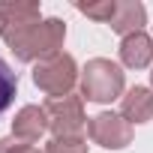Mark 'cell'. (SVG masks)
Segmentation results:
<instances>
[{"label":"cell","instance_id":"10","mask_svg":"<svg viewBox=\"0 0 153 153\" xmlns=\"http://www.w3.org/2000/svg\"><path fill=\"white\" fill-rule=\"evenodd\" d=\"M147 24V9L138 3V0H117V12L111 18V30L120 36L138 33Z\"/></svg>","mask_w":153,"mask_h":153},{"label":"cell","instance_id":"13","mask_svg":"<svg viewBox=\"0 0 153 153\" xmlns=\"http://www.w3.org/2000/svg\"><path fill=\"white\" fill-rule=\"evenodd\" d=\"M45 153H90L84 138H51L45 144Z\"/></svg>","mask_w":153,"mask_h":153},{"label":"cell","instance_id":"16","mask_svg":"<svg viewBox=\"0 0 153 153\" xmlns=\"http://www.w3.org/2000/svg\"><path fill=\"white\" fill-rule=\"evenodd\" d=\"M150 81H153V72H150Z\"/></svg>","mask_w":153,"mask_h":153},{"label":"cell","instance_id":"12","mask_svg":"<svg viewBox=\"0 0 153 153\" xmlns=\"http://www.w3.org/2000/svg\"><path fill=\"white\" fill-rule=\"evenodd\" d=\"M75 9H78L81 15L93 18V21H105L111 24L114 12H117V0H99V3H75Z\"/></svg>","mask_w":153,"mask_h":153},{"label":"cell","instance_id":"15","mask_svg":"<svg viewBox=\"0 0 153 153\" xmlns=\"http://www.w3.org/2000/svg\"><path fill=\"white\" fill-rule=\"evenodd\" d=\"M24 153H39V150H36V147H27V150H24Z\"/></svg>","mask_w":153,"mask_h":153},{"label":"cell","instance_id":"3","mask_svg":"<svg viewBox=\"0 0 153 153\" xmlns=\"http://www.w3.org/2000/svg\"><path fill=\"white\" fill-rule=\"evenodd\" d=\"M42 108L48 114V129L54 138H84L90 117H84V99L81 96H75V93L54 96Z\"/></svg>","mask_w":153,"mask_h":153},{"label":"cell","instance_id":"9","mask_svg":"<svg viewBox=\"0 0 153 153\" xmlns=\"http://www.w3.org/2000/svg\"><path fill=\"white\" fill-rule=\"evenodd\" d=\"M120 117L129 123H147L153 117V90L150 87H129L120 99Z\"/></svg>","mask_w":153,"mask_h":153},{"label":"cell","instance_id":"7","mask_svg":"<svg viewBox=\"0 0 153 153\" xmlns=\"http://www.w3.org/2000/svg\"><path fill=\"white\" fill-rule=\"evenodd\" d=\"M45 129H48V114H45V108H39V105H24V108L15 114V120H12V135L21 138L24 144L39 141V138L45 135Z\"/></svg>","mask_w":153,"mask_h":153},{"label":"cell","instance_id":"8","mask_svg":"<svg viewBox=\"0 0 153 153\" xmlns=\"http://www.w3.org/2000/svg\"><path fill=\"white\" fill-rule=\"evenodd\" d=\"M120 60H123V66H129V69H144V66H150V63H153V39H150L144 30L123 36V42H120Z\"/></svg>","mask_w":153,"mask_h":153},{"label":"cell","instance_id":"14","mask_svg":"<svg viewBox=\"0 0 153 153\" xmlns=\"http://www.w3.org/2000/svg\"><path fill=\"white\" fill-rule=\"evenodd\" d=\"M30 144H24L21 138L15 135H6V138H0V153H24Z\"/></svg>","mask_w":153,"mask_h":153},{"label":"cell","instance_id":"5","mask_svg":"<svg viewBox=\"0 0 153 153\" xmlns=\"http://www.w3.org/2000/svg\"><path fill=\"white\" fill-rule=\"evenodd\" d=\"M87 135H90L93 144H99V147H105V150H123V147L132 141V123L123 120L120 114L99 111L96 117H90Z\"/></svg>","mask_w":153,"mask_h":153},{"label":"cell","instance_id":"1","mask_svg":"<svg viewBox=\"0 0 153 153\" xmlns=\"http://www.w3.org/2000/svg\"><path fill=\"white\" fill-rule=\"evenodd\" d=\"M63 39H66V24L60 18H42L39 24H33V27L21 30L18 36H12L6 45L15 54V60H21V63L36 60L39 63V60L57 54L63 48Z\"/></svg>","mask_w":153,"mask_h":153},{"label":"cell","instance_id":"4","mask_svg":"<svg viewBox=\"0 0 153 153\" xmlns=\"http://www.w3.org/2000/svg\"><path fill=\"white\" fill-rule=\"evenodd\" d=\"M75 81H78V66H75L72 54L57 51V54H51V57H45L33 66V84L42 93H48L51 99L72 93Z\"/></svg>","mask_w":153,"mask_h":153},{"label":"cell","instance_id":"11","mask_svg":"<svg viewBox=\"0 0 153 153\" xmlns=\"http://www.w3.org/2000/svg\"><path fill=\"white\" fill-rule=\"evenodd\" d=\"M15 93H18V75L9 69L6 60H0V114L15 102Z\"/></svg>","mask_w":153,"mask_h":153},{"label":"cell","instance_id":"6","mask_svg":"<svg viewBox=\"0 0 153 153\" xmlns=\"http://www.w3.org/2000/svg\"><path fill=\"white\" fill-rule=\"evenodd\" d=\"M42 21V9L36 0H0V39L9 42L21 30Z\"/></svg>","mask_w":153,"mask_h":153},{"label":"cell","instance_id":"2","mask_svg":"<svg viewBox=\"0 0 153 153\" xmlns=\"http://www.w3.org/2000/svg\"><path fill=\"white\" fill-rule=\"evenodd\" d=\"M123 69L108 57H93L81 69V99L87 102H111L117 96L123 99Z\"/></svg>","mask_w":153,"mask_h":153}]
</instances>
